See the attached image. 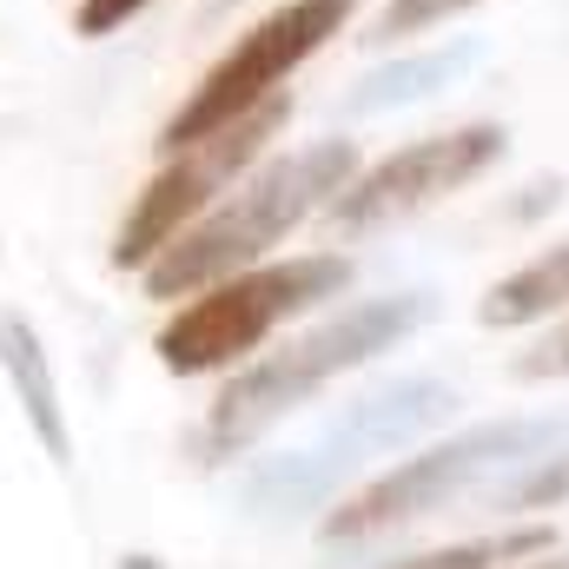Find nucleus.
I'll return each mask as SVG.
<instances>
[{"mask_svg":"<svg viewBox=\"0 0 569 569\" xmlns=\"http://www.w3.org/2000/svg\"><path fill=\"white\" fill-rule=\"evenodd\" d=\"M437 318V291H385V298H351L331 318H318L311 331L284 338L279 351L246 358L226 371L206 425H199V450L206 463H232L246 457L259 437H272L284 418H298L325 385L378 365L385 351L411 345Z\"/></svg>","mask_w":569,"mask_h":569,"instance_id":"1","label":"nucleus"},{"mask_svg":"<svg viewBox=\"0 0 569 569\" xmlns=\"http://www.w3.org/2000/svg\"><path fill=\"white\" fill-rule=\"evenodd\" d=\"M358 166H365V152H358V140H345V133H325V140H305V146H291V152L259 159L212 212H199L140 272L146 298L179 305V298L232 279L246 266H266L305 219H318L358 179Z\"/></svg>","mask_w":569,"mask_h":569,"instance_id":"2","label":"nucleus"},{"mask_svg":"<svg viewBox=\"0 0 569 569\" xmlns=\"http://www.w3.org/2000/svg\"><path fill=\"white\" fill-rule=\"evenodd\" d=\"M457 405H463L457 385L450 378H430V371H405L391 385H371L365 398H351L311 443H298L284 457H266L259 470H246L239 497H246V510L259 523L325 517L358 470L430 443L437 430L457 418Z\"/></svg>","mask_w":569,"mask_h":569,"instance_id":"3","label":"nucleus"},{"mask_svg":"<svg viewBox=\"0 0 569 569\" xmlns=\"http://www.w3.org/2000/svg\"><path fill=\"white\" fill-rule=\"evenodd\" d=\"M557 443H569V405L563 411H530V418H483V425L463 430H437L411 457H398L391 470H378L371 483L338 497L318 517V543H371V537L411 530L437 510L463 503L470 490H490L497 477L550 457Z\"/></svg>","mask_w":569,"mask_h":569,"instance_id":"4","label":"nucleus"},{"mask_svg":"<svg viewBox=\"0 0 569 569\" xmlns=\"http://www.w3.org/2000/svg\"><path fill=\"white\" fill-rule=\"evenodd\" d=\"M358 279V266L345 252H298V259H266V266H246L232 279L206 284L192 298L172 305V318L159 325L152 338V358L159 371L172 378H219L246 358H259V345L305 318V311H325L338 305Z\"/></svg>","mask_w":569,"mask_h":569,"instance_id":"5","label":"nucleus"},{"mask_svg":"<svg viewBox=\"0 0 569 569\" xmlns=\"http://www.w3.org/2000/svg\"><path fill=\"white\" fill-rule=\"evenodd\" d=\"M284 127H291V93H272L252 113H239L232 127H219L206 140L166 152L159 172L133 192V206H127V219H120V232L107 246V266L113 272H146L199 212H212L259 159H272V146H279Z\"/></svg>","mask_w":569,"mask_h":569,"instance_id":"6","label":"nucleus"},{"mask_svg":"<svg viewBox=\"0 0 569 569\" xmlns=\"http://www.w3.org/2000/svg\"><path fill=\"white\" fill-rule=\"evenodd\" d=\"M351 13H358V0H284V7H272V13H266L259 27H246V33L206 67V80L166 113L152 152L166 159V152H179V146L232 127V120L252 113L259 100L284 93V80H291L305 60H318V53L351 27Z\"/></svg>","mask_w":569,"mask_h":569,"instance_id":"7","label":"nucleus"},{"mask_svg":"<svg viewBox=\"0 0 569 569\" xmlns=\"http://www.w3.org/2000/svg\"><path fill=\"white\" fill-rule=\"evenodd\" d=\"M510 152V133L497 120H470V127H450V133H425V140L398 146L371 166H358V179L325 206V219L358 239V232H378V226H398L411 212L443 206L450 192L477 186L497 159Z\"/></svg>","mask_w":569,"mask_h":569,"instance_id":"8","label":"nucleus"},{"mask_svg":"<svg viewBox=\"0 0 569 569\" xmlns=\"http://www.w3.org/2000/svg\"><path fill=\"white\" fill-rule=\"evenodd\" d=\"M483 60H490V47H483L477 33H443V40H430V47L391 53V60H378L371 73H358V80L345 87L338 113H345V120H378V113L425 107V100H437V93L463 87Z\"/></svg>","mask_w":569,"mask_h":569,"instance_id":"9","label":"nucleus"},{"mask_svg":"<svg viewBox=\"0 0 569 569\" xmlns=\"http://www.w3.org/2000/svg\"><path fill=\"white\" fill-rule=\"evenodd\" d=\"M0 378H7L27 430L40 437L47 463L73 470V425H67V405H60V371H53V351H47L40 325L20 305H0Z\"/></svg>","mask_w":569,"mask_h":569,"instance_id":"10","label":"nucleus"},{"mask_svg":"<svg viewBox=\"0 0 569 569\" xmlns=\"http://www.w3.org/2000/svg\"><path fill=\"white\" fill-rule=\"evenodd\" d=\"M557 311H569V239L543 246L537 259H523L517 272H503L477 298V325L483 331H523V325H543Z\"/></svg>","mask_w":569,"mask_h":569,"instance_id":"11","label":"nucleus"},{"mask_svg":"<svg viewBox=\"0 0 569 569\" xmlns=\"http://www.w3.org/2000/svg\"><path fill=\"white\" fill-rule=\"evenodd\" d=\"M543 550H557V530L543 517H523V523H503L490 537L418 550V557H398V563H378V569H510V563H523V557H543Z\"/></svg>","mask_w":569,"mask_h":569,"instance_id":"12","label":"nucleus"},{"mask_svg":"<svg viewBox=\"0 0 569 569\" xmlns=\"http://www.w3.org/2000/svg\"><path fill=\"white\" fill-rule=\"evenodd\" d=\"M483 503H490L497 517H543V510H563L569 503V443H557L550 457H537V463H523V470H510V477H497V483L483 490Z\"/></svg>","mask_w":569,"mask_h":569,"instance_id":"13","label":"nucleus"},{"mask_svg":"<svg viewBox=\"0 0 569 569\" xmlns=\"http://www.w3.org/2000/svg\"><path fill=\"white\" fill-rule=\"evenodd\" d=\"M477 7H483V0H385L378 20H371V33H358V40H365L371 53H385V47L443 33L450 20H463V13H477Z\"/></svg>","mask_w":569,"mask_h":569,"instance_id":"14","label":"nucleus"},{"mask_svg":"<svg viewBox=\"0 0 569 569\" xmlns=\"http://www.w3.org/2000/svg\"><path fill=\"white\" fill-rule=\"evenodd\" d=\"M510 378H517V385H563L569 378V318L563 325H550L530 351L510 358Z\"/></svg>","mask_w":569,"mask_h":569,"instance_id":"15","label":"nucleus"},{"mask_svg":"<svg viewBox=\"0 0 569 569\" xmlns=\"http://www.w3.org/2000/svg\"><path fill=\"white\" fill-rule=\"evenodd\" d=\"M146 7H152V0H80V7H73V33H80V40H107V33H120L127 20H140Z\"/></svg>","mask_w":569,"mask_h":569,"instance_id":"16","label":"nucleus"},{"mask_svg":"<svg viewBox=\"0 0 569 569\" xmlns=\"http://www.w3.org/2000/svg\"><path fill=\"white\" fill-rule=\"evenodd\" d=\"M563 192H569V186L557 179V172H550V179H530V186L510 199V219H543V212H557V206H563Z\"/></svg>","mask_w":569,"mask_h":569,"instance_id":"17","label":"nucleus"},{"mask_svg":"<svg viewBox=\"0 0 569 569\" xmlns=\"http://www.w3.org/2000/svg\"><path fill=\"white\" fill-rule=\"evenodd\" d=\"M510 569H569V550H543V557H523V563Z\"/></svg>","mask_w":569,"mask_h":569,"instance_id":"18","label":"nucleus"},{"mask_svg":"<svg viewBox=\"0 0 569 569\" xmlns=\"http://www.w3.org/2000/svg\"><path fill=\"white\" fill-rule=\"evenodd\" d=\"M120 569H166V563H159L152 550H127V557H120Z\"/></svg>","mask_w":569,"mask_h":569,"instance_id":"19","label":"nucleus"}]
</instances>
